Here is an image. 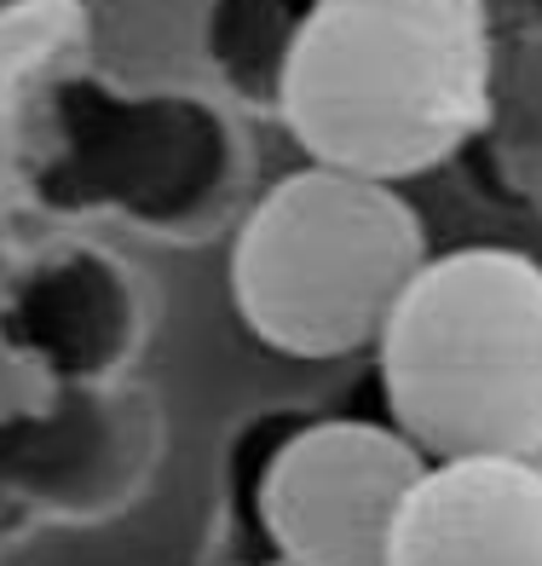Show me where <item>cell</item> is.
Returning <instances> with one entry per match:
<instances>
[{"instance_id": "cell-1", "label": "cell", "mask_w": 542, "mask_h": 566, "mask_svg": "<svg viewBox=\"0 0 542 566\" xmlns=\"http://www.w3.org/2000/svg\"><path fill=\"white\" fill-rule=\"evenodd\" d=\"M272 98L323 168L404 186L450 163L485 122L474 0H312L277 59Z\"/></svg>"}, {"instance_id": "cell-2", "label": "cell", "mask_w": 542, "mask_h": 566, "mask_svg": "<svg viewBox=\"0 0 542 566\" xmlns=\"http://www.w3.org/2000/svg\"><path fill=\"white\" fill-rule=\"evenodd\" d=\"M375 370L386 422L427 462L542 457V266L502 243L427 254Z\"/></svg>"}, {"instance_id": "cell-3", "label": "cell", "mask_w": 542, "mask_h": 566, "mask_svg": "<svg viewBox=\"0 0 542 566\" xmlns=\"http://www.w3.org/2000/svg\"><path fill=\"white\" fill-rule=\"evenodd\" d=\"M427 254V226L398 186L306 163L248 209L231 301L254 342L329 365L381 342Z\"/></svg>"}, {"instance_id": "cell-4", "label": "cell", "mask_w": 542, "mask_h": 566, "mask_svg": "<svg viewBox=\"0 0 542 566\" xmlns=\"http://www.w3.org/2000/svg\"><path fill=\"white\" fill-rule=\"evenodd\" d=\"M422 469L427 457L393 422L318 417L289 428L254 485L272 555L295 566H386Z\"/></svg>"}, {"instance_id": "cell-5", "label": "cell", "mask_w": 542, "mask_h": 566, "mask_svg": "<svg viewBox=\"0 0 542 566\" xmlns=\"http://www.w3.org/2000/svg\"><path fill=\"white\" fill-rule=\"evenodd\" d=\"M386 566H542V457L427 462Z\"/></svg>"}, {"instance_id": "cell-6", "label": "cell", "mask_w": 542, "mask_h": 566, "mask_svg": "<svg viewBox=\"0 0 542 566\" xmlns=\"http://www.w3.org/2000/svg\"><path fill=\"white\" fill-rule=\"evenodd\" d=\"M306 7H312V0H231V12H248L261 30H272L277 46H289V30L300 23Z\"/></svg>"}, {"instance_id": "cell-7", "label": "cell", "mask_w": 542, "mask_h": 566, "mask_svg": "<svg viewBox=\"0 0 542 566\" xmlns=\"http://www.w3.org/2000/svg\"><path fill=\"white\" fill-rule=\"evenodd\" d=\"M261 566H295V560H277V555H272V560H261Z\"/></svg>"}]
</instances>
